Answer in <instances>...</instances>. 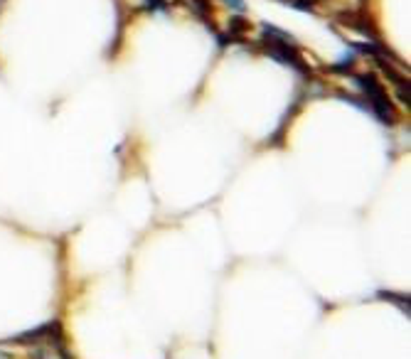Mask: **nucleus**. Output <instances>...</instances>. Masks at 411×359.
<instances>
[{
	"label": "nucleus",
	"instance_id": "obj_1",
	"mask_svg": "<svg viewBox=\"0 0 411 359\" xmlns=\"http://www.w3.org/2000/svg\"><path fill=\"white\" fill-rule=\"evenodd\" d=\"M359 84V89H362L364 94V108L370 113H375L382 124H394V113H392V106H389L387 101V94H384V89L379 86V82H377L375 77H355Z\"/></svg>",
	"mask_w": 411,
	"mask_h": 359
},
{
	"label": "nucleus",
	"instance_id": "obj_2",
	"mask_svg": "<svg viewBox=\"0 0 411 359\" xmlns=\"http://www.w3.org/2000/svg\"><path fill=\"white\" fill-rule=\"evenodd\" d=\"M266 35H269L266 49H269V52L274 54L278 62H283V65H291L293 69H298V71H306L303 57L298 54V49H296V45H293V40H291V37H286L283 32H278V30H274V27H266Z\"/></svg>",
	"mask_w": 411,
	"mask_h": 359
}]
</instances>
